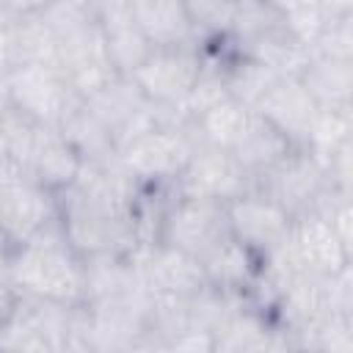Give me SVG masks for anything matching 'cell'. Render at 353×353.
I'll return each instance as SVG.
<instances>
[{
	"mask_svg": "<svg viewBox=\"0 0 353 353\" xmlns=\"http://www.w3.org/2000/svg\"><path fill=\"white\" fill-rule=\"evenodd\" d=\"M6 281L14 295H30L58 303L85 301L83 256L69 245L61 218L50 221L36 234L8 248Z\"/></svg>",
	"mask_w": 353,
	"mask_h": 353,
	"instance_id": "6da1fadb",
	"label": "cell"
},
{
	"mask_svg": "<svg viewBox=\"0 0 353 353\" xmlns=\"http://www.w3.org/2000/svg\"><path fill=\"white\" fill-rule=\"evenodd\" d=\"M55 201H58V218H61L63 234L80 256L102 254V251L130 254L141 243L135 218L116 215V212H108L91 204L72 185L58 190Z\"/></svg>",
	"mask_w": 353,
	"mask_h": 353,
	"instance_id": "7a4b0ae2",
	"label": "cell"
},
{
	"mask_svg": "<svg viewBox=\"0 0 353 353\" xmlns=\"http://www.w3.org/2000/svg\"><path fill=\"white\" fill-rule=\"evenodd\" d=\"M199 146V138L190 127L185 124H160L152 127L124 146L116 149L119 163L132 174V179L143 185H174L185 163L190 160L193 149Z\"/></svg>",
	"mask_w": 353,
	"mask_h": 353,
	"instance_id": "3957f363",
	"label": "cell"
},
{
	"mask_svg": "<svg viewBox=\"0 0 353 353\" xmlns=\"http://www.w3.org/2000/svg\"><path fill=\"white\" fill-rule=\"evenodd\" d=\"M229 237L232 232L226 221V204L207 199H188L176 193L174 201L165 207L157 232V240L196 256L199 262Z\"/></svg>",
	"mask_w": 353,
	"mask_h": 353,
	"instance_id": "277c9868",
	"label": "cell"
},
{
	"mask_svg": "<svg viewBox=\"0 0 353 353\" xmlns=\"http://www.w3.org/2000/svg\"><path fill=\"white\" fill-rule=\"evenodd\" d=\"M55 218V193L0 157V240L17 245Z\"/></svg>",
	"mask_w": 353,
	"mask_h": 353,
	"instance_id": "5b68a950",
	"label": "cell"
},
{
	"mask_svg": "<svg viewBox=\"0 0 353 353\" xmlns=\"http://www.w3.org/2000/svg\"><path fill=\"white\" fill-rule=\"evenodd\" d=\"M6 83L11 102L44 127H58L66 113L83 102L66 74L52 63H22L6 74Z\"/></svg>",
	"mask_w": 353,
	"mask_h": 353,
	"instance_id": "8992f818",
	"label": "cell"
},
{
	"mask_svg": "<svg viewBox=\"0 0 353 353\" xmlns=\"http://www.w3.org/2000/svg\"><path fill=\"white\" fill-rule=\"evenodd\" d=\"M174 193L188 199H207V201H232L254 188V179L245 174V168L234 160L229 149L199 143L174 179Z\"/></svg>",
	"mask_w": 353,
	"mask_h": 353,
	"instance_id": "52a82bcc",
	"label": "cell"
},
{
	"mask_svg": "<svg viewBox=\"0 0 353 353\" xmlns=\"http://www.w3.org/2000/svg\"><path fill=\"white\" fill-rule=\"evenodd\" d=\"M201 44L152 47L143 63L130 74L146 99L168 108H179L190 85L201 72Z\"/></svg>",
	"mask_w": 353,
	"mask_h": 353,
	"instance_id": "ba28073f",
	"label": "cell"
},
{
	"mask_svg": "<svg viewBox=\"0 0 353 353\" xmlns=\"http://www.w3.org/2000/svg\"><path fill=\"white\" fill-rule=\"evenodd\" d=\"M254 188L270 196L281 210H287L290 218H298L303 212H312L314 201L328 188V179L323 165L309 152L292 149L284 160L265 171Z\"/></svg>",
	"mask_w": 353,
	"mask_h": 353,
	"instance_id": "9c48e42d",
	"label": "cell"
},
{
	"mask_svg": "<svg viewBox=\"0 0 353 353\" xmlns=\"http://www.w3.org/2000/svg\"><path fill=\"white\" fill-rule=\"evenodd\" d=\"M130 256L149 292L190 295L207 284L201 262L163 240H141Z\"/></svg>",
	"mask_w": 353,
	"mask_h": 353,
	"instance_id": "30bf717a",
	"label": "cell"
},
{
	"mask_svg": "<svg viewBox=\"0 0 353 353\" xmlns=\"http://www.w3.org/2000/svg\"><path fill=\"white\" fill-rule=\"evenodd\" d=\"M226 221L234 240L251 248L256 256L281 243L290 234L292 218L270 196L251 188L248 193L226 201Z\"/></svg>",
	"mask_w": 353,
	"mask_h": 353,
	"instance_id": "8fae6325",
	"label": "cell"
},
{
	"mask_svg": "<svg viewBox=\"0 0 353 353\" xmlns=\"http://www.w3.org/2000/svg\"><path fill=\"white\" fill-rule=\"evenodd\" d=\"M254 113L276 127L295 149H303L317 105L298 77H279L254 105Z\"/></svg>",
	"mask_w": 353,
	"mask_h": 353,
	"instance_id": "7c38bea8",
	"label": "cell"
},
{
	"mask_svg": "<svg viewBox=\"0 0 353 353\" xmlns=\"http://www.w3.org/2000/svg\"><path fill=\"white\" fill-rule=\"evenodd\" d=\"M80 157L77 152L66 143V138L58 132V127H44L39 124L30 141V149L22 163V174L36 179L41 188L58 193L69 188L80 171Z\"/></svg>",
	"mask_w": 353,
	"mask_h": 353,
	"instance_id": "4fadbf2b",
	"label": "cell"
},
{
	"mask_svg": "<svg viewBox=\"0 0 353 353\" xmlns=\"http://www.w3.org/2000/svg\"><path fill=\"white\" fill-rule=\"evenodd\" d=\"M290 243H292L303 270L312 276H328V273H336L339 268L350 265V251L342 245V240L336 237L331 223L317 212H303V215L292 218Z\"/></svg>",
	"mask_w": 353,
	"mask_h": 353,
	"instance_id": "5bb4252c",
	"label": "cell"
},
{
	"mask_svg": "<svg viewBox=\"0 0 353 353\" xmlns=\"http://www.w3.org/2000/svg\"><path fill=\"white\" fill-rule=\"evenodd\" d=\"M292 347L290 334L270 320L268 314L256 312L248 303H234L223 325L215 331V347L223 353H243V350H281Z\"/></svg>",
	"mask_w": 353,
	"mask_h": 353,
	"instance_id": "9a60e30c",
	"label": "cell"
},
{
	"mask_svg": "<svg viewBox=\"0 0 353 353\" xmlns=\"http://www.w3.org/2000/svg\"><path fill=\"white\" fill-rule=\"evenodd\" d=\"M132 17L152 47L199 44L185 11V0H132Z\"/></svg>",
	"mask_w": 353,
	"mask_h": 353,
	"instance_id": "2e32d148",
	"label": "cell"
},
{
	"mask_svg": "<svg viewBox=\"0 0 353 353\" xmlns=\"http://www.w3.org/2000/svg\"><path fill=\"white\" fill-rule=\"evenodd\" d=\"M207 284L223 290V292H245L256 284V273H259V256L245 248L240 240L229 237L223 240L212 254H207L201 259Z\"/></svg>",
	"mask_w": 353,
	"mask_h": 353,
	"instance_id": "e0dca14e",
	"label": "cell"
},
{
	"mask_svg": "<svg viewBox=\"0 0 353 353\" xmlns=\"http://www.w3.org/2000/svg\"><path fill=\"white\" fill-rule=\"evenodd\" d=\"M298 80L317 108H350L353 99V61L309 55Z\"/></svg>",
	"mask_w": 353,
	"mask_h": 353,
	"instance_id": "ac0fdd59",
	"label": "cell"
},
{
	"mask_svg": "<svg viewBox=\"0 0 353 353\" xmlns=\"http://www.w3.org/2000/svg\"><path fill=\"white\" fill-rule=\"evenodd\" d=\"M292 149H295V146H292L276 127H270L262 116L254 113L248 130L240 135V141H237L229 152L234 154V160L245 168V174H248V176L254 179V185H256V179H259L265 171H270L279 160H284Z\"/></svg>",
	"mask_w": 353,
	"mask_h": 353,
	"instance_id": "d6986e66",
	"label": "cell"
},
{
	"mask_svg": "<svg viewBox=\"0 0 353 353\" xmlns=\"http://www.w3.org/2000/svg\"><path fill=\"white\" fill-rule=\"evenodd\" d=\"M58 132L66 138V143L77 152L83 163H105L116 157L113 132L85 108V102L74 105L66 113V119L58 124Z\"/></svg>",
	"mask_w": 353,
	"mask_h": 353,
	"instance_id": "ffe728a7",
	"label": "cell"
},
{
	"mask_svg": "<svg viewBox=\"0 0 353 353\" xmlns=\"http://www.w3.org/2000/svg\"><path fill=\"white\" fill-rule=\"evenodd\" d=\"M251 119H254V108L237 102L234 97H226L212 108H207L204 113H199L196 119H190V127L199 143L232 149L240 141V135L248 130Z\"/></svg>",
	"mask_w": 353,
	"mask_h": 353,
	"instance_id": "44dd1931",
	"label": "cell"
},
{
	"mask_svg": "<svg viewBox=\"0 0 353 353\" xmlns=\"http://www.w3.org/2000/svg\"><path fill=\"white\" fill-rule=\"evenodd\" d=\"M353 135V113L350 108H317L309 132H306V143L303 152H309L320 165H325V160Z\"/></svg>",
	"mask_w": 353,
	"mask_h": 353,
	"instance_id": "7402d4cb",
	"label": "cell"
},
{
	"mask_svg": "<svg viewBox=\"0 0 353 353\" xmlns=\"http://www.w3.org/2000/svg\"><path fill=\"white\" fill-rule=\"evenodd\" d=\"M223 77H226L229 97H234L237 102H243L248 108H254L262 99V94L279 80V74L270 66H265L254 58H243V55H232L226 61Z\"/></svg>",
	"mask_w": 353,
	"mask_h": 353,
	"instance_id": "603a6c76",
	"label": "cell"
},
{
	"mask_svg": "<svg viewBox=\"0 0 353 353\" xmlns=\"http://www.w3.org/2000/svg\"><path fill=\"white\" fill-rule=\"evenodd\" d=\"M185 11L199 44H204V41H218L229 36L237 14V3L234 0H185Z\"/></svg>",
	"mask_w": 353,
	"mask_h": 353,
	"instance_id": "cb8c5ba5",
	"label": "cell"
},
{
	"mask_svg": "<svg viewBox=\"0 0 353 353\" xmlns=\"http://www.w3.org/2000/svg\"><path fill=\"white\" fill-rule=\"evenodd\" d=\"M36 127L39 124L33 119H28L11 99L0 102V157L14 163L19 171H22V163L30 149Z\"/></svg>",
	"mask_w": 353,
	"mask_h": 353,
	"instance_id": "d4e9b609",
	"label": "cell"
},
{
	"mask_svg": "<svg viewBox=\"0 0 353 353\" xmlns=\"http://www.w3.org/2000/svg\"><path fill=\"white\" fill-rule=\"evenodd\" d=\"M312 55L353 61V14L347 17H325L320 33L312 41Z\"/></svg>",
	"mask_w": 353,
	"mask_h": 353,
	"instance_id": "484cf974",
	"label": "cell"
},
{
	"mask_svg": "<svg viewBox=\"0 0 353 353\" xmlns=\"http://www.w3.org/2000/svg\"><path fill=\"white\" fill-rule=\"evenodd\" d=\"M350 160H353V141L342 143V146H339V149L325 160L323 171H325V179H328V185H331V188L350 193V176H353Z\"/></svg>",
	"mask_w": 353,
	"mask_h": 353,
	"instance_id": "4316f807",
	"label": "cell"
},
{
	"mask_svg": "<svg viewBox=\"0 0 353 353\" xmlns=\"http://www.w3.org/2000/svg\"><path fill=\"white\" fill-rule=\"evenodd\" d=\"M212 347H215V336L199 328H185L168 342V350H212Z\"/></svg>",
	"mask_w": 353,
	"mask_h": 353,
	"instance_id": "83f0119b",
	"label": "cell"
},
{
	"mask_svg": "<svg viewBox=\"0 0 353 353\" xmlns=\"http://www.w3.org/2000/svg\"><path fill=\"white\" fill-rule=\"evenodd\" d=\"M284 19L287 17H295V14H303V11H314V8H320L317 6V0H268Z\"/></svg>",
	"mask_w": 353,
	"mask_h": 353,
	"instance_id": "f1b7e54d",
	"label": "cell"
},
{
	"mask_svg": "<svg viewBox=\"0 0 353 353\" xmlns=\"http://www.w3.org/2000/svg\"><path fill=\"white\" fill-rule=\"evenodd\" d=\"M14 17H28V14H39L44 6H50L52 0H6Z\"/></svg>",
	"mask_w": 353,
	"mask_h": 353,
	"instance_id": "f546056e",
	"label": "cell"
},
{
	"mask_svg": "<svg viewBox=\"0 0 353 353\" xmlns=\"http://www.w3.org/2000/svg\"><path fill=\"white\" fill-rule=\"evenodd\" d=\"M323 17H347L353 14V0H317Z\"/></svg>",
	"mask_w": 353,
	"mask_h": 353,
	"instance_id": "4dcf8cb0",
	"label": "cell"
},
{
	"mask_svg": "<svg viewBox=\"0 0 353 353\" xmlns=\"http://www.w3.org/2000/svg\"><path fill=\"white\" fill-rule=\"evenodd\" d=\"M11 19H14V14H11L8 3H6V0H0V25H3V22H11Z\"/></svg>",
	"mask_w": 353,
	"mask_h": 353,
	"instance_id": "1f68e13d",
	"label": "cell"
},
{
	"mask_svg": "<svg viewBox=\"0 0 353 353\" xmlns=\"http://www.w3.org/2000/svg\"><path fill=\"white\" fill-rule=\"evenodd\" d=\"M77 3H83V6H88V8L97 11V3H99V0H77Z\"/></svg>",
	"mask_w": 353,
	"mask_h": 353,
	"instance_id": "d6a6232c",
	"label": "cell"
},
{
	"mask_svg": "<svg viewBox=\"0 0 353 353\" xmlns=\"http://www.w3.org/2000/svg\"><path fill=\"white\" fill-rule=\"evenodd\" d=\"M237 6H243V3H256V0H234Z\"/></svg>",
	"mask_w": 353,
	"mask_h": 353,
	"instance_id": "836d02e7",
	"label": "cell"
}]
</instances>
